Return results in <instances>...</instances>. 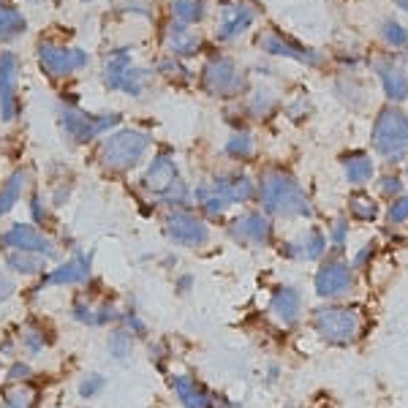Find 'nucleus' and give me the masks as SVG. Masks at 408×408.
<instances>
[{
    "label": "nucleus",
    "instance_id": "1",
    "mask_svg": "<svg viewBox=\"0 0 408 408\" xmlns=\"http://www.w3.org/2000/svg\"><path fill=\"white\" fill-rule=\"evenodd\" d=\"M152 144V136L139 128H123L115 131L101 141V163L109 172H128L147 155Z\"/></svg>",
    "mask_w": 408,
    "mask_h": 408
},
{
    "label": "nucleus",
    "instance_id": "2",
    "mask_svg": "<svg viewBox=\"0 0 408 408\" xmlns=\"http://www.w3.org/2000/svg\"><path fill=\"white\" fill-rule=\"evenodd\" d=\"M58 120H60L63 134L73 144H87L95 136L106 134L115 126H120V115L117 112H112V115H90V112L76 109V106H60L58 109Z\"/></svg>",
    "mask_w": 408,
    "mask_h": 408
},
{
    "label": "nucleus",
    "instance_id": "3",
    "mask_svg": "<svg viewBox=\"0 0 408 408\" xmlns=\"http://www.w3.org/2000/svg\"><path fill=\"white\" fill-rule=\"evenodd\" d=\"M262 202L270 212L277 215H308V202L299 191V185L283 174V172H270L262 180Z\"/></svg>",
    "mask_w": 408,
    "mask_h": 408
},
{
    "label": "nucleus",
    "instance_id": "4",
    "mask_svg": "<svg viewBox=\"0 0 408 408\" xmlns=\"http://www.w3.org/2000/svg\"><path fill=\"white\" fill-rule=\"evenodd\" d=\"M90 55L79 47H63L55 41H41L38 44V66L44 68L47 76L60 79V76H71L82 68H87Z\"/></svg>",
    "mask_w": 408,
    "mask_h": 408
},
{
    "label": "nucleus",
    "instance_id": "5",
    "mask_svg": "<svg viewBox=\"0 0 408 408\" xmlns=\"http://www.w3.org/2000/svg\"><path fill=\"white\" fill-rule=\"evenodd\" d=\"M0 245H3L5 251H27V253H38V256H44L47 262H55V259L60 256L58 245H55L44 231H38V229L30 226V223H14L8 231H3Z\"/></svg>",
    "mask_w": 408,
    "mask_h": 408
},
{
    "label": "nucleus",
    "instance_id": "6",
    "mask_svg": "<svg viewBox=\"0 0 408 408\" xmlns=\"http://www.w3.org/2000/svg\"><path fill=\"white\" fill-rule=\"evenodd\" d=\"M373 144L378 152L384 155H400V150L408 144V117L403 112L387 109L381 112V117L376 120V131H373Z\"/></svg>",
    "mask_w": 408,
    "mask_h": 408
},
{
    "label": "nucleus",
    "instance_id": "7",
    "mask_svg": "<svg viewBox=\"0 0 408 408\" xmlns=\"http://www.w3.org/2000/svg\"><path fill=\"white\" fill-rule=\"evenodd\" d=\"M166 234L174 245H183V248H202L209 240V229L191 212H169Z\"/></svg>",
    "mask_w": 408,
    "mask_h": 408
},
{
    "label": "nucleus",
    "instance_id": "8",
    "mask_svg": "<svg viewBox=\"0 0 408 408\" xmlns=\"http://www.w3.org/2000/svg\"><path fill=\"white\" fill-rule=\"evenodd\" d=\"M16 73H19V60L14 52L0 55V117L11 123L19 112V98H16Z\"/></svg>",
    "mask_w": 408,
    "mask_h": 408
},
{
    "label": "nucleus",
    "instance_id": "9",
    "mask_svg": "<svg viewBox=\"0 0 408 408\" xmlns=\"http://www.w3.org/2000/svg\"><path fill=\"white\" fill-rule=\"evenodd\" d=\"M316 330L332 343H348L356 332V316L343 308H327L316 313Z\"/></svg>",
    "mask_w": 408,
    "mask_h": 408
},
{
    "label": "nucleus",
    "instance_id": "10",
    "mask_svg": "<svg viewBox=\"0 0 408 408\" xmlns=\"http://www.w3.org/2000/svg\"><path fill=\"white\" fill-rule=\"evenodd\" d=\"M242 84L240 73H237V66L234 60L229 58H215L204 66V87L215 95H231L237 93V87Z\"/></svg>",
    "mask_w": 408,
    "mask_h": 408
},
{
    "label": "nucleus",
    "instance_id": "11",
    "mask_svg": "<svg viewBox=\"0 0 408 408\" xmlns=\"http://www.w3.org/2000/svg\"><path fill=\"white\" fill-rule=\"evenodd\" d=\"M180 180V172H177V163H174V158L163 150V152H158L155 158H152V163L147 166V172H144V188L152 194V196H163L174 183Z\"/></svg>",
    "mask_w": 408,
    "mask_h": 408
},
{
    "label": "nucleus",
    "instance_id": "12",
    "mask_svg": "<svg viewBox=\"0 0 408 408\" xmlns=\"http://www.w3.org/2000/svg\"><path fill=\"white\" fill-rule=\"evenodd\" d=\"M90 267H93V253H73L68 262H63L60 267H55L52 272L44 275V283L47 286H76V283H84L90 277Z\"/></svg>",
    "mask_w": 408,
    "mask_h": 408
},
{
    "label": "nucleus",
    "instance_id": "13",
    "mask_svg": "<svg viewBox=\"0 0 408 408\" xmlns=\"http://www.w3.org/2000/svg\"><path fill=\"white\" fill-rule=\"evenodd\" d=\"M231 234L240 242H253V245H264L270 240V220L262 212H248L242 218H237L231 223Z\"/></svg>",
    "mask_w": 408,
    "mask_h": 408
},
{
    "label": "nucleus",
    "instance_id": "14",
    "mask_svg": "<svg viewBox=\"0 0 408 408\" xmlns=\"http://www.w3.org/2000/svg\"><path fill=\"white\" fill-rule=\"evenodd\" d=\"M199 47H202V41H199V36L188 25H183V22H172L169 25V30H166V49H169L172 58H191V55L199 52Z\"/></svg>",
    "mask_w": 408,
    "mask_h": 408
},
{
    "label": "nucleus",
    "instance_id": "15",
    "mask_svg": "<svg viewBox=\"0 0 408 408\" xmlns=\"http://www.w3.org/2000/svg\"><path fill=\"white\" fill-rule=\"evenodd\" d=\"M348 286H351V272L340 262H332V264L321 267L319 275H316V291L321 297H338Z\"/></svg>",
    "mask_w": 408,
    "mask_h": 408
},
{
    "label": "nucleus",
    "instance_id": "16",
    "mask_svg": "<svg viewBox=\"0 0 408 408\" xmlns=\"http://www.w3.org/2000/svg\"><path fill=\"white\" fill-rule=\"evenodd\" d=\"M212 188H215V194L226 204L248 202L253 196V183L245 174H220V177H215Z\"/></svg>",
    "mask_w": 408,
    "mask_h": 408
},
{
    "label": "nucleus",
    "instance_id": "17",
    "mask_svg": "<svg viewBox=\"0 0 408 408\" xmlns=\"http://www.w3.org/2000/svg\"><path fill=\"white\" fill-rule=\"evenodd\" d=\"M253 22V8L248 5H229L223 8V22L218 27V38L220 41H231L237 36H242Z\"/></svg>",
    "mask_w": 408,
    "mask_h": 408
},
{
    "label": "nucleus",
    "instance_id": "18",
    "mask_svg": "<svg viewBox=\"0 0 408 408\" xmlns=\"http://www.w3.org/2000/svg\"><path fill=\"white\" fill-rule=\"evenodd\" d=\"M172 389L177 392L180 403L185 408H212V395L204 389L199 381L188 378V376H174L172 378Z\"/></svg>",
    "mask_w": 408,
    "mask_h": 408
},
{
    "label": "nucleus",
    "instance_id": "19",
    "mask_svg": "<svg viewBox=\"0 0 408 408\" xmlns=\"http://www.w3.org/2000/svg\"><path fill=\"white\" fill-rule=\"evenodd\" d=\"M27 180H30V172L27 169H16V172H11V177L3 183V188H0V215H8L19 199H22V191L27 188Z\"/></svg>",
    "mask_w": 408,
    "mask_h": 408
},
{
    "label": "nucleus",
    "instance_id": "20",
    "mask_svg": "<svg viewBox=\"0 0 408 408\" xmlns=\"http://www.w3.org/2000/svg\"><path fill=\"white\" fill-rule=\"evenodd\" d=\"M27 19L16 5H0V44H11L25 36Z\"/></svg>",
    "mask_w": 408,
    "mask_h": 408
},
{
    "label": "nucleus",
    "instance_id": "21",
    "mask_svg": "<svg viewBox=\"0 0 408 408\" xmlns=\"http://www.w3.org/2000/svg\"><path fill=\"white\" fill-rule=\"evenodd\" d=\"M259 47H262L264 52H270V55L294 58V60H302V63H316V58H313V55H308L305 49H299V47H294V44L283 41V38H280V36H275V33L259 36Z\"/></svg>",
    "mask_w": 408,
    "mask_h": 408
},
{
    "label": "nucleus",
    "instance_id": "22",
    "mask_svg": "<svg viewBox=\"0 0 408 408\" xmlns=\"http://www.w3.org/2000/svg\"><path fill=\"white\" fill-rule=\"evenodd\" d=\"M5 267L19 275H41L47 270V259L38 253H27V251H8Z\"/></svg>",
    "mask_w": 408,
    "mask_h": 408
},
{
    "label": "nucleus",
    "instance_id": "23",
    "mask_svg": "<svg viewBox=\"0 0 408 408\" xmlns=\"http://www.w3.org/2000/svg\"><path fill=\"white\" fill-rule=\"evenodd\" d=\"M299 305H302V299H299V294H297L294 288H277V294L272 297V310H275V316L283 319L286 324H291V321L297 319Z\"/></svg>",
    "mask_w": 408,
    "mask_h": 408
},
{
    "label": "nucleus",
    "instance_id": "24",
    "mask_svg": "<svg viewBox=\"0 0 408 408\" xmlns=\"http://www.w3.org/2000/svg\"><path fill=\"white\" fill-rule=\"evenodd\" d=\"M150 76H152V73H150L147 68L128 66L123 71V76L117 79V87H115V90H123V93H128V95H134V98H141L144 90H147Z\"/></svg>",
    "mask_w": 408,
    "mask_h": 408
},
{
    "label": "nucleus",
    "instance_id": "25",
    "mask_svg": "<svg viewBox=\"0 0 408 408\" xmlns=\"http://www.w3.org/2000/svg\"><path fill=\"white\" fill-rule=\"evenodd\" d=\"M106 351L115 362H126L134 354V335L128 330H115L106 338Z\"/></svg>",
    "mask_w": 408,
    "mask_h": 408
},
{
    "label": "nucleus",
    "instance_id": "26",
    "mask_svg": "<svg viewBox=\"0 0 408 408\" xmlns=\"http://www.w3.org/2000/svg\"><path fill=\"white\" fill-rule=\"evenodd\" d=\"M36 392L22 381V384H11L3 392V408H36Z\"/></svg>",
    "mask_w": 408,
    "mask_h": 408
},
{
    "label": "nucleus",
    "instance_id": "27",
    "mask_svg": "<svg viewBox=\"0 0 408 408\" xmlns=\"http://www.w3.org/2000/svg\"><path fill=\"white\" fill-rule=\"evenodd\" d=\"M172 11L177 16V22L183 25H196L204 19V0H174L172 3Z\"/></svg>",
    "mask_w": 408,
    "mask_h": 408
},
{
    "label": "nucleus",
    "instance_id": "28",
    "mask_svg": "<svg viewBox=\"0 0 408 408\" xmlns=\"http://www.w3.org/2000/svg\"><path fill=\"white\" fill-rule=\"evenodd\" d=\"M381 79H384V90L392 101H403L408 95V79L400 71H392V68H381Z\"/></svg>",
    "mask_w": 408,
    "mask_h": 408
},
{
    "label": "nucleus",
    "instance_id": "29",
    "mask_svg": "<svg viewBox=\"0 0 408 408\" xmlns=\"http://www.w3.org/2000/svg\"><path fill=\"white\" fill-rule=\"evenodd\" d=\"M370 174H373V163H370V158L367 155H356V158H351V161H345V177H348V183H365V180H370Z\"/></svg>",
    "mask_w": 408,
    "mask_h": 408
},
{
    "label": "nucleus",
    "instance_id": "30",
    "mask_svg": "<svg viewBox=\"0 0 408 408\" xmlns=\"http://www.w3.org/2000/svg\"><path fill=\"white\" fill-rule=\"evenodd\" d=\"M22 345H25L27 354H38V351H44L47 338H44V330H41L36 321H27V324H25V330H22Z\"/></svg>",
    "mask_w": 408,
    "mask_h": 408
},
{
    "label": "nucleus",
    "instance_id": "31",
    "mask_svg": "<svg viewBox=\"0 0 408 408\" xmlns=\"http://www.w3.org/2000/svg\"><path fill=\"white\" fill-rule=\"evenodd\" d=\"M104 389H106V378H104L101 373L84 376V378H82V384H79V395H82L84 400H93V398H98Z\"/></svg>",
    "mask_w": 408,
    "mask_h": 408
},
{
    "label": "nucleus",
    "instance_id": "32",
    "mask_svg": "<svg viewBox=\"0 0 408 408\" xmlns=\"http://www.w3.org/2000/svg\"><path fill=\"white\" fill-rule=\"evenodd\" d=\"M226 152L234 155V158H248V155L253 152V139H251V134L231 136L229 144H226Z\"/></svg>",
    "mask_w": 408,
    "mask_h": 408
},
{
    "label": "nucleus",
    "instance_id": "33",
    "mask_svg": "<svg viewBox=\"0 0 408 408\" xmlns=\"http://www.w3.org/2000/svg\"><path fill=\"white\" fill-rule=\"evenodd\" d=\"M117 319H120L117 308H115L112 302H101V305L95 308V321H93V327H106L109 321H117Z\"/></svg>",
    "mask_w": 408,
    "mask_h": 408
},
{
    "label": "nucleus",
    "instance_id": "34",
    "mask_svg": "<svg viewBox=\"0 0 408 408\" xmlns=\"http://www.w3.org/2000/svg\"><path fill=\"white\" fill-rule=\"evenodd\" d=\"M73 319L79 321V324H90L93 327V321H95V308L90 305V302H84V299H76V305H73Z\"/></svg>",
    "mask_w": 408,
    "mask_h": 408
},
{
    "label": "nucleus",
    "instance_id": "35",
    "mask_svg": "<svg viewBox=\"0 0 408 408\" xmlns=\"http://www.w3.org/2000/svg\"><path fill=\"white\" fill-rule=\"evenodd\" d=\"M30 376H33V370H30L27 362H14V365L8 367V373H5V378H8L11 384H22V381H27Z\"/></svg>",
    "mask_w": 408,
    "mask_h": 408
},
{
    "label": "nucleus",
    "instance_id": "36",
    "mask_svg": "<svg viewBox=\"0 0 408 408\" xmlns=\"http://www.w3.org/2000/svg\"><path fill=\"white\" fill-rule=\"evenodd\" d=\"M384 36H387V41L395 44V47H403L408 41V33L398 22H387V25H384Z\"/></svg>",
    "mask_w": 408,
    "mask_h": 408
},
{
    "label": "nucleus",
    "instance_id": "37",
    "mask_svg": "<svg viewBox=\"0 0 408 408\" xmlns=\"http://www.w3.org/2000/svg\"><path fill=\"white\" fill-rule=\"evenodd\" d=\"M120 319H123V324H126V330L131 335H147V324L139 319V313L128 310V313H120Z\"/></svg>",
    "mask_w": 408,
    "mask_h": 408
},
{
    "label": "nucleus",
    "instance_id": "38",
    "mask_svg": "<svg viewBox=\"0 0 408 408\" xmlns=\"http://www.w3.org/2000/svg\"><path fill=\"white\" fill-rule=\"evenodd\" d=\"M351 212L356 215V218H362V220H367V218H376V204L367 202V199H354L351 202Z\"/></svg>",
    "mask_w": 408,
    "mask_h": 408
},
{
    "label": "nucleus",
    "instance_id": "39",
    "mask_svg": "<svg viewBox=\"0 0 408 408\" xmlns=\"http://www.w3.org/2000/svg\"><path fill=\"white\" fill-rule=\"evenodd\" d=\"M305 259H319L321 251H324V237L319 231H310V242H305Z\"/></svg>",
    "mask_w": 408,
    "mask_h": 408
},
{
    "label": "nucleus",
    "instance_id": "40",
    "mask_svg": "<svg viewBox=\"0 0 408 408\" xmlns=\"http://www.w3.org/2000/svg\"><path fill=\"white\" fill-rule=\"evenodd\" d=\"M158 71H161V73H169V76H183V79H191V76H188V71L177 63V58H174V60H163V63L158 66Z\"/></svg>",
    "mask_w": 408,
    "mask_h": 408
},
{
    "label": "nucleus",
    "instance_id": "41",
    "mask_svg": "<svg viewBox=\"0 0 408 408\" xmlns=\"http://www.w3.org/2000/svg\"><path fill=\"white\" fill-rule=\"evenodd\" d=\"M406 218H408V196H403L398 204H392V209H389V220L400 223V220H406Z\"/></svg>",
    "mask_w": 408,
    "mask_h": 408
},
{
    "label": "nucleus",
    "instance_id": "42",
    "mask_svg": "<svg viewBox=\"0 0 408 408\" xmlns=\"http://www.w3.org/2000/svg\"><path fill=\"white\" fill-rule=\"evenodd\" d=\"M14 291H16L14 280H11L8 275H0V305H3L5 299H11V297H14Z\"/></svg>",
    "mask_w": 408,
    "mask_h": 408
},
{
    "label": "nucleus",
    "instance_id": "43",
    "mask_svg": "<svg viewBox=\"0 0 408 408\" xmlns=\"http://www.w3.org/2000/svg\"><path fill=\"white\" fill-rule=\"evenodd\" d=\"M30 212H33V220H38V223L47 220V207H41V196L30 199Z\"/></svg>",
    "mask_w": 408,
    "mask_h": 408
},
{
    "label": "nucleus",
    "instance_id": "44",
    "mask_svg": "<svg viewBox=\"0 0 408 408\" xmlns=\"http://www.w3.org/2000/svg\"><path fill=\"white\" fill-rule=\"evenodd\" d=\"M191 283H194V277H191V275H183V277L177 280V291H180V294H185V291L191 288Z\"/></svg>",
    "mask_w": 408,
    "mask_h": 408
},
{
    "label": "nucleus",
    "instance_id": "45",
    "mask_svg": "<svg viewBox=\"0 0 408 408\" xmlns=\"http://www.w3.org/2000/svg\"><path fill=\"white\" fill-rule=\"evenodd\" d=\"M343 234H345V226L338 223V229H335V240H343Z\"/></svg>",
    "mask_w": 408,
    "mask_h": 408
},
{
    "label": "nucleus",
    "instance_id": "46",
    "mask_svg": "<svg viewBox=\"0 0 408 408\" xmlns=\"http://www.w3.org/2000/svg\"><path fill=\"white\" fill-rule=\"evenodd\" d=\"M395 3H398V5L403 8V11H408V0H395Z\"/></svg>",
    "mask_w": 408,
    "mask_h": 408
},
{
    "label": "nucleus",
    "instance_id": "47",
    "mask_svg": "<svg viewBox=\"0 0 408 408\" xmlns=\"http://www.w3.org/2000/svg\"><path fill=\"white\" fill-rule=\"evenodd\" d=\"M82 3H93V0H82Z\"/></svg>",
    "mask_w": 408,
    "mask_h": 408
},
{
    "label": "nucleus",
    "instance_id": "48",
    "mask_svg": "<svg viewBox=\"0 0 408 408\" xmlns=\"http://www.w3.org/2000/svg\"><path fill=\"white\" fill-rule=\"evenodd\" d=\"M0 3H3V0H0Z\"/></svg>",
    "mask_w": 408,
    "mask_h": 408
}]
</instances>
